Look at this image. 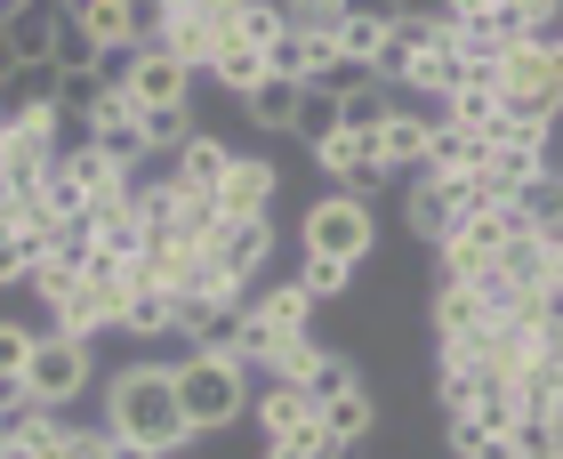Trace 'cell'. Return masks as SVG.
Wrapping results in <instances>:
<instances>
[{
    "instance_id": "6da1fadb",
    "label": "cell",
    "mask_w": 563,
    "mask_h": 459,
    "mask_svg": "<svg viewBox=\"0 0 563 459\" xmlns=\"http://www.w3.org/2000/svg\"><path fill=\"white\" fill-rule=\"evenodd\" d=\"M106 427H113L121 451L177 459V451L194 444L186 403H177V371H169V363H130V371H113V387H106Z\"/></svg>"
},
{
    "instance_id": "7a4b0ae2",
    "label": "cell",
    "mask_w": 563,
    "mask_h": 459,
    "mask_svg": "<svg viewBox=\"0 0 563 459\" xmlns=\"http://www.w3.org/2000/svg\"><path fill=\"white\" fill-rule=\"evenodd\" d=\"M177 403H186L194 436H225L234 419H250V371L234 363V354L194 347L186 363H177Z\"/></svg>"
},
{
    "instance_id": "3957f363",
    "label": "cell",
    "mask_w": 563,
    "mask_h": 459,
    "mask_svg": "<svg viewBox=\"0 0 563 459\" xmlns=\"http://www.w3.org/2000/svg\"><path fill=\"white\" fill-rule=\"evenodd\" d=\"M492 81H499V97H507V113H516V121L555 130V113H563V33L516 41V48L492 65Z\"/></svg>"
},
{
    "instance_id": "277c9868",
    "label": "cell",
    "mask_w": 563,
    "mask_h": 459,
    "mask_svg": "<svg viewBox=\"0 0 563 459\" xmlns=\"http://www.w3.org/2000/svg\"><path fill=\"white\" fill-rule=\"evenodd\" d=\"M378 250V210L363 194H322L306 210V259H330V266H363Z\"/></svg>"
},
{
    "instance_id": "5b68a950",
    "label": "cell",
    "mask_w": 563,
    "mask_h": 459,
    "mask_svg": "<svg viewBox=\"0 0 563 459\" xmlns=\"http://www.w3.org/2000/svg\"><path fill=\"white\" fill-rule=\"evenodd\" d=\"M89 371H97L89 339H65V330H41V339H33V363H24V395H33L41 412H57V403H81Z\"/></svg>"
},
{
    "instance_id": "8992f818",
    "label": "cell",
    "mask_w": 563,
    "mask_h": 459,
    "mask_svg": "<svg viewBox=\"0 0 563 459\" xmlns=\"http://www.w3.org/2000/svg\"><path fill=\"white\" fill-rule=\"evenodd\" d=\"M507 234H516L507 201H499V210H467V218L451 226V242H443V283H483V274L499 266Z\"/></svg>"
},
{
    "instance_id": "52a82bcc",
    "label": "cell",
    "mask_w": 563,
    "mask_h": 459,
    "mask_svg": "<svg viewBox=\"0 0 563 459\" xmlns=\"http://www.w3.org/2000/svg\"><path fill=\"white\" fill-rule=\"evenodd\" d=\"M113 89L130 97L137 113H153V106H186L194 97V73L169 57V48H137V57H121V73H113Z\"/></svg>"
},
{
    "instance_id": "ba28073f",
    "label": "cell",
    "mask_w": 563,
    "mask_h": 459,
    "mask_svg": "<svg viewBox=\"0 0 563 459\" xmlns=\"http://www.w3.org/2000/svg\"><path fill=\"white\" fill-rule=\"evenodd\" d=\"M57 177V138H48V121H9V138H0V194H33Z\"/></svg>"
},
{
    "instance_id": "9c48e42d",
    "label": "cell",
    "mask_w": 563,
    "mask_h": 459,
    "mask_svg": "<svg viewBox=\"0 0 563 459\" xmlns=\"http://www.w3.org/2000/svg\"><path fill=\"white\" fill-rule=\"evenodd\" d=\"M427 323H434V339H443V354H467L499 315H492V298H483L475 283H443L434 306H427Z\"/></svg>"
},
{
    "instance_id": "30bf717a",
    "label": "cell",
    "mask_w": 563,
    "mask_h": 459,
    "mask_svg": "<svg viewBox=\"0 0 563 459\" xmlns=\"http://www.w3.org/2000/svg\"><path fill=\"white\" fill-rule=\"evenodd\" d=\"M65 17L81 24L106 57H137V48H145V0H73Z\"/></svg>"
},
{
    "instance_id": "8fae6325",
    "label": "cell",
    "mask_w": 563,
    "mask_h": 459,
    "mask_svg": "<svg viewBox=\"0 0 563 459\" xmlns=\"http://www.w3.org/2000/svg\"><path fill=\"white\" fill-rule=\"evenodd\" d=\"M314 162H322L330 177H339V194H363V201L395 177V170H387V153H378V138H363V130H339V138H330V145L314 153Z\"/></svg>"
},
{
    "instance_id": "7c38bea8",
    "label": "cell",
    "mask_w": 563,
    "mask_h": 459,
    "mask_svg": "<svg viewBox=\"0 0 563 459\" xmlns=\"http://www.w3.org/2000/svg\"><path fill=\"white\" fill-rule=\"evenodd\" d=\"M266 259H274V218H225L210 234V266L234 274L242 291H250V274H266Z\"/></svg>"
},
{
    "instance_id": "4fadbf2b",
    "label": "cell",
    "mask_w": 563,
    "mask_h": 459,
    "mask_svg": "<svg viewBox=\"0 0 563 459\" xmlns=\"http://www.w3.org/2000/svg\"><path fill=\"white\" fill-rule=\"evenodd\" d=\"M274 194H282V170L258 162V153H234V170H225V186L210 201H218V218H266Z\"/></svg>"
},
{
    "instance_id": "5bb4252c",
    "label": "cell",
    "mask_w": 563,
    "mask_h": 459,
    "mask_svg": "<svg viewBox=\"0 0 563 459\" xmlns=\"http://www.w3.org/2000/svg\"><path fill=\"white\" fill-rule=\"evenodd\" d=\"M57 97H65V73L48 57H33V65H16L9 81H0V121H48Z\"/></svg>"
},
{
    "instance_id": "9a60e30c",
    "label": "cell",
    "mask_w": 563,
    "mask_h": 459,
    "mask_svg": "<svg viewBox=\"0 0 563 459\" xmlns=\"http://www.w3.org/2000/svg\"><path fill=\"white\" fill-rule=\"evenodd\" d=\"M89 130H97V145H106L121 170H137V162H145V113H137V106H130V97H121L113 81H106V97H97Z\"/></svg>"
},
{
    "instance_id": "2e32d148",
    "label": "cell",
    "mask_w": 563,
    "mask_h": 459,
    "mask_svg": "<svg viewBox=\"0 0 563 459\" xmlns=\"http://www.w3.org/2000/svg\"><path fill=\"white\" fill-rule=\"evenodd\" d=\"M443 121H451V130H467V138H492L499 121H507V97H499V81L475 65L467 81H459V89L443 97Z\"/></svg>"
},
{
    "instance_id": "e0dca14e",
    "label": "cell",
    "mask_w": 563,
    "mask_h": 459,
    "mask_svg": "<svg viewBox=\"0 0 563 459\" xmlns=\"http://www.w3.org/2000/svg\"><path fill=\"white\" fill-rule=\"evenodd\" d=\"M225 170H234V145H225L218 130H194L186 145L169 153V177H177L186 194H218V186H225Z\"/></svg>"
},
{
    "instance_id": "ac0fdd59",
    "label": "cell",
    "mask_w": 563,
    "mask_h": 459,
    "mask_svg": "<svg viewBox=\"0 0 563 459\" xmlns=\"http://www.w3.org/2000/svg\"><path fill=\"white\" fill-rule=\"evenodd\" d=\"M427 145H434V121L411 113V106H395V113H387V130H378V153H387V170H395V177H427Z\"/></svg>"
},
{
    "instance_id": "d6986e66",
    "label": "cell",
    "mask_w": 563,
    "mask_h": 459,
    "mask_svg": "<svg viewBox=\"0 0 563 459\" xmlns=\"http://www.w3.org/2000/svg\"><path fill=\"white\" fill-rule=\"evenodd\" d=\"M507 218H516V234L555 242V234H563V170H540L516 201H507Z\"/></svg>"
},
{
    "instance_id": "ffe728a7",
    "label": "cell",
    "mask_w": 563,
    "mask_h": 459,
    "mask_svg": "<svg viewBox=\"0 0 563 459\" xmlns=\"http://www.w3.org/2000/svg\"><path fill=\"white\" fill-rule=\"evenodd\" d=\"M467 48H459V41H443V48H419V57L411 65H402V89H411V97H451L459 81H467Z\"/></svg>"
},
{
    "instance_id": "44dd1931",
    "label": "cell",
    "mask_w": 563,
    "mask_h": 459,
    "mask_svg": "<svg viewBox=\"0 0 563 459\" xmlns=\"http://www.w3.org/2000/svg\"><path fill=\"white\" fill-rule=\"evenodd\" d=\"M57 24H65L57 0H24L16 17H0V33H9L16 65H33V57H48V48H57Z\"/></svg>"
},
{
    "instance_id": "7402d4cb",
    "label": "cell",
    "mask_w": 563,
    "mask_h": 459,
    "mask_svg": "<svg viewBox=\"0 0 563 459\" xmlns=\"http://www.w3.org/2000/svg\"><path fill=\"white\" fill-rule=\"evenodd\" d=\"M250 419H258L266 444H282V436H298V427L314 419V395H306V387H274V379H266V395H250Z\"/></svg>"
},
{
    "instance_id": "603a6c76",
    "label": "cell",
    "mask_w": 563,
    "mask_h": 459,
    "mask_svg": "<svg viewBox=\"0 0 563 459\" xmlns=\"http://www.w3.org/2000/svg\"><path fill=\"white\" fill-rule=\"evenodd\" d=\"M314 419H322V436H330V444H346V451H354V444H363L371 427H378V403H371L363 387H346V395L314 403Z\"/></svg>"
},
{
    "instance_id": "cb8c5ba5",
    "label": "cell",
    "mask_w": 563,
    "mask_h": 459,
    "mask_svg": "<svg viewBox=\"0 0 563 459\" xmlns=\"http://www.w3.org/2000/svg\"><path fill=\"white\" fill-rule=\"evenodd\" d=\"M298 97H306V81H282V73H266V81H258V89L242 97V113L258 121V130L290 138V121H298Z\"/></svg>"
},
{
    "instance_id": "d4e9b609",
    "label": "cell",
    "mask_w": 563,
    "mask_h": 459,
    "mask_svg": "<svg viewBox=\"0 0 563 459\" xmlns=\"http://www.w3.org/2000/svg\"><path fill=\"white\" fill-rule=\"evenodd\" d=\"M492 283H507V291H548V242L540 234H507Z\"/></svg>"
},
{
    "instance_id": "484cf974",
    "label": "cell",
    "mask_w": 563,
    "mask_h": 459,
    "mask_svg": "<svg viewBox=\"0 0 563 459\" xmlns=\"http://www.w3.org/2000/svg\"><path fill=\"white\" fill-rule=\"evenodd\" d=\"M339 130H346V97H339V89H306V97H298V121H290V138L322 153V145L339 138Z\"/></svg>"
},
{
    "instance_id": "4316f807",
    "label": "cell",
    "mask_w": 563,
    "mask_h": 459,
    "mask_svg": "<svg viewBox=\"0 0 563 459\" xmlns=\"http://www.w3.org/2000/svg\"><path fill=\"white\" fill-rule=\"evenodd\" d=\"M218 33L225 41H250V48H274L282 41V0H225Z\"/></svg>"
},
{
    "instance_id": "83f0119b",
    "label": "cell",
    "mask_w": 563,
    "mask_h": 459,
    "mask_svg": "<svg viewBox=\"0 0 563 459\" xmlns=\"http://www.w3.org/2000/svg\"><path fill=\"white\" fill-rule=\"evenodd\" d=\"M434 395H443V412L459 419V412H475V403L492 395V379H483L475 354H443V371H434Z\"/></svg>"
},
{
    "instance_id": "f1b7e54d",
    "label": "cell",
    "mask_w": 563,
    "mask_h": 459,
    "mask_svg": "<svg viewBox=\"0 0 563 459\" xmlns=\"http://www.w3.org/2000/svg\"><path fill=\"white\" fill-rule=\"evenodd\" d=\"M387 41H395V24H371V17H339V57L354 73H371L378 81V65H387Z\"/></svg>"
},
{
    "instance_id": "f546056e",
    "label": "cell",
    "mask_w": 563,
    "mask_h": 459,
    "mask_svg": "<svg viewBox=\"0 0 563 459\" xmlns=\"http://www.w3.org/2000/svg\"><path fill=\"white\" fill-rule=\"evenodd\" d=\"M81 259H65V250H41V259H33V274H24V291H33L41 306H48V315H57V306L73 298V291H81Z\"/></svg>"
},
{
    "instance_id": "4dcf8cb0",
    "label": "cell",
    "mask_w": 563,
    "mask_h": 459,
    "mask_svg": "<svg viewBox=\"0 0 563 459\" xmlns=\"http://www.w3.org/2000/svg\"><path fill=\"white\" fill-rule=\"evenodd\" d=\"M483 153H492V138H467V130H451V121H434V145H427V177H459V170H483Z\"/></svg>"
},
{
    "instance_id": "1f68e13d",
    "label": "cell",
    "mask_w": 563,
    "mask_h": 459,
    "mask_svg": "<svg viewBox=\"0 0 563 459\" xmlns=\"http://www.w3.org/2000/svg\"><path fill=\"white\" fill-rule=\"evenodd\" d=\"M459 48H467V65H483V73H492V65L507 57V48H516V24H507L499 9H483V17H467V24H459Z\"/></svg>"
},
{
    "instance_id": "d6a6232c",
    "label": "cell",
    "mask_w": 563,
    "mask_h": 459,
    "mask_svg": "<svg viewBox=\"0 0 563 459\" xmlns=\"http://www.w3.org/2000/svg\"><path fill=\"white\" fill-rule=\"evenodd\" d=\"M250 306H258V315L282 330V339H290V330H314V298H306L298 274H282V283H274L266 298H250Z\"/></svg>"
},
{
    "instance_id": "836d02e7",
    "label": "cell",
    "mask_w": 563,
    "mask_h": 459,
    "mask_svg": "<svg viewBox=\"0 0 563 459\" xmlns=\"http://www.w3.org/2000/svg\"><path fill=\"white\" fill-rule=\"evenodd\" d=\"M210 73H218V81L234 89V97H250L274 65H266V48H250V41H218V65H210Z\"/></svg>"
},
{
    "instance_id": "e575fe53",
    "label": "cell",
    "mask_w": 563,
    "mask_h": 459,
    "mask_svg": "<svg viewBox=\"0 0 563 459\" xmlns=\"http://www.w3.org/2000/svg\"><path fill=\"white\" fill-rule=\"evenodd\" d=\"M121 330H130V339H177V298L169 291H137L130 315H121Z\"/></svg>"
},
{
    "instance_id": "d590c367",
    "label": "cell",
    "mask_w": 563,
    "mask_h": 459,
    "mask_svg": "<svg viewBox=\"0 0 563 459\" xmlns=\"http://www.w3.org/2000/svg\"><path fill=\"white\" fill-rule=\"evenodd\" d=\"M33 339H41V330H24L16 315H0V395H24V363H33Z\"/></svg>"
},
{
    "instance_id": "8d00e7d4",
    "label": "cell",
    "mask_w": 563,
    "mask_h": 459,
    "mask_svg": "<svg viewBox=\"0 0 563 459\" xmlns=\"http://www.w3.org/2000/svg\"><path fill=\"white\" fill-rule=\"evenodd\" d=\"M443 436H451V459H516V444H507V436H492V427H475L467 412H459V419H443Z\"/></svg>"
},
{
    "instance_id": "74e56055",
    "label": "cell",
    "mask_w": 563,
    "mask_h": 459,
    "mask_svg": "<svg viewBox=\"0 0 563 459\" xmlns=\"http://www.w3.org/2000/svg\"><path fill=\"white\" fill-rule=\"evenodd\" d=\"M298 387H306V395H314V403H330V395H346V387H363V371H354V363H346V354H339V347H322V354H314V371H306V379H298Z\"/></svg>"
},
{
    "instance_id": "f35d334b",
    "label": "cell",
    "mask_w": 563,
    "mask_h": 459,
    "mask_svg": "<svg viewBox=\"0 0 563 459\" xmlns=\"http://www.w3.org/2000/svg\"><path fill=\"white\" fill-rule=\"evenodd\" d=\"M314 354H322V339H314V330H290V339L274 347V363H266V379H274V387H298V379L314 371Z\"/></svg>"
},
{
    "instance_id": "ab89813d",
    "label": "cell",
    "mask_w": 563,
    "mask_h": 459,
    "mask_svg": "<svg viewBox=\"0 0 563 459\" xmlns=\"http://www.w3.org/2000/svg\"><path fill=\"white\" fill-rule=\"evenodd\" d=\"M194 130H201L194 106H153V113H145V153H177Z\"/></svg>"
},
{
    "instance_id": "60d3db41",
    "label": "cell",
    "mask_w": 563,
    "mask_h": 459,
    "mask_svg": "<svg viewBox=\"0 0 563 459\" xmlns=\"http://www.w3.org/2000/svg\"><path fill=\"white\" fill-rule=\"evenodd\" d=\"M387 113H395V97H387V81H363V89H346V130H363V138H378V130H387Z\"/></svg>"
},
{
    "instance_id": "b9f144b4",
    "label": "cell",
    "mask_w": 563,
    "mask_h": 459,
    "mask_svg": "<svg viewBox=\"0 0 563 459\" xmlns=\"http://www.w3.org/2000/svg\"><path fill=\"white\" fill-rule=\"evenodd\" d=\"M48 65H57V73H97V65H106V48H97L89 33H81V24H57V48H48Z\"/></svg>"
},
{
    "instance_id": "7bdbcfd3",
    "label": "cell",
    "mask_w": 563,
    "mask_h": 459,
    "mask_svg": "<svg viewBox=\"0 0 563 459\" xmlns=\"http://www.w3.org/2000/svg\"><path fill=\"white\" fill-rule=\"evenodd\" d=\"M41 419H57V412H41V403H33V395H9V403H0V444H9V451H16V444H24V436H33V427H41Z\"/></svg>"
},
{
    "instance_id": "ee69618b",
    "label": "cell",
    "mask_w": 563,
    "mask_h": 459,
    "mask_svg": "<svg viewBox=\"0 0 563 459\" xmlns=\"http://www.w3.org/2000/svg\"><path fill=\"white\" fill-rule=\"evenodd\" d=\"M298 283H306V298H314V306H322V298H346V283H354V266H330V259H306V266H298Z\"/></svg>"
},
{
    "instance_id": "f6af8a7d",
    "label": "cell",
    "mask_w": 563,
    "mask_h": 459,
    "mask_svg": "<svg viewBox=\"0 0 563 459\" xmlns=\"http://www.w3.org/2000/svg\"><path fill=\"white\" fill-rule=\"evenodd\" d=\"M282 24H298V33H339V0H282Z\"/></svg>"
},
{
    "instance_id": "bcb514c9",
    "label": "cell",
    "mask_w": 563,
    "mask_h": 459,
    "mask_svg": "<svg viewBox=\"0 0 563 459\" xmlns=\"http://www.w3.org/2000/svg\"><path fill=\"white\" fill-rule=\"evenodd\" d=\"M65 459H121L113 427H65Z\"/></svg>"
},
{
    "instance_id": "7dc6e473",
    "label": "cell",
    "mask_w": 563,
    "mask_h": 459,
    "mask_svg": "<svg viewBox=\"0 0 563 459\" xmlns=\"http://www.w3.org/2000/svg\"><path fill=\"white\" fill-rule=\"evenodd\" d=\"M33 259H41V242L0 234V291H9V283H24V274H33Z\"/></svg>"
},
{
    "instance_id": "c3c4849f",
    "label": "cell",
    "mask_w": 563,
    "mask_h": 459,
    "mask_svg": "<svg viewBox=\"0 0 563 459\" xmlns=\"http://www.w3.org/2000/svg\"><path fill=\"white\" fill-rule=\"evenodd\" d=\"M16 459H65V419H41L33 436L16 444Z\"/></svg>"
},
{
    "instance_id": "681fc988",
    "label": "cell",
    "mask_w": 563,
    "mask_h": 459,
    "mask_svg": "<svg viewBox=\"0 0 563 459\" xmlns=\"http://www.w3.org/2000/svg\"><path fill=\"white\" fill-rule=\"evenodd\" d=\"M339 17H371V24H402L411 0H339Z\"/></svg>"
},
{
    "instance_id": "f907efd6",
    "label": "cell",
    "mask_w": 563,
    "mask_h": 459,
    "mask_svg": "<svg viewBox=\"0 0 563 459\" xmlns=\"http://www.w3.org/2000/svg\"><path fill=\"white\" fill-rule=\"evenodd\" d=\"M169 17H225V0H162Z\"/></svg>"
},
{
    "instance_id": "816d5d0a",
    "label": "cell",
    "mask_w": 563,
    "mask_h": 459,
    "mask_svg": "<svg viewBox=\"0 0 563 459\" xmlns=\"http://www.w3.org/2000/svg\"><path fill=\"white\" fill-rule=\"evenodd\" d=\"M443 9H451L459 24H467V17H483V9H499V0H443Z\"/></svg>"
},
{
    "instance_id": "f5cc1de1",
    "label": "cell",
    "mask_w": 563,
    "mask_h": 459,
    "mask_svg": "<svg viewBox=\"0 0 563 459\" xmlns=\"http://www.w3.org/2000/svg\"><path fill=\"white\" fill-rule=\"evenodd\" d=\"M548 291H563V234L548 242Z\"/></svg>"
},
{
    "instance_id": "db71d44e",
    "label": "cell",
    "mask_w": 563,
    "mask_h": 459,
    "mask_svg": "<svg viewBox=\"0 0 563 459\" xmlns=\"http://www.w3.org/2000/svg\"><path fill=\"white\" fill-rule=\"evenodd\" d=\"M9 73H16V48H9V33H0V81H9Z\"/></svg>"
},
{
    "instance_id": "11a10c76",
    "label": "cell",
    "mask_w": 563,
    "mask_h": 459,
    "mask_svg": "<svg viewBox=\"0 0 563 459\" xmlns=\"http://www.w3.org/2000/svg\"><path fill=\"white\" fill-rule=\"evenodd\" d=\"M548 427H555V436H563V395H555V403H548Z\"/></svg>"
},
{
    "instance_id": "9f6ffc18",
    "label": "cell",
    "mask_w": 563,
    "mask_h": 459,
    "mask_svg": "<svg viewBox=\"0 0 563 459\" xmlns=\"http://www.w3.org/2000/svg\"><path fill=\"white\" fill-rule=\"evenodd\" d=\"M16 9H24V0H0V17H16Z\"/></svg>"
},
{
    "instance_id": "6f0895ef",
    "label": "cell",
    "mask_w": 563,
    "mask_h": 459,
    "mask_svg": "<svg viewBox=\"0 0 563 459\" xmlns=\"http://www.w3.org/2000/svg\"><path fill=\"white\" fill-rule=\"evenodd\" d=\"M121 459H153V451H121Z\"/></svg>"
},
{
    "instance_id": "680465c9",
    "label": "cell",
    "mask_w": 563,
    "mask_h": 459,
    "mask_svg": "<svg viewBox=\"0 0 563 459\" xmlns=\"http://www.w3.org/2000/svg\"><path fill=\"white\" fill-rule=\"evenodd\" d=\"M0 459H16V451H9V444H0Z\"/></svg>"
},
{
    "instance_id": "91938a15",
    "label": "cell",
    "mask_w": 563,
    "mask_h": 459,
    "mask_svg": "<svg viewBox=\"0 0 563 459\" xmlns=\"http://www.w3.org/2000/svg\"><path fill=\"white\" fill-rule=\"evenodd\" d=\"M540 459H563V451H540Z\"/></svg>"
},
{
    "instance_id": "94428289",
    "label": "cell",
    "mask_w": 563,
    "mask_h": 459,
    "mask_svg": "<svg viewBox=\"0 0 563 459\" xmlns=\"http://www.w3.org/2000/svg\"><path fill=\"white\" fill-rule=\"evenodd\" d=\"M57 9H73V0H57Z\"/></svg>"
},
{
    "instance_id": "6125c7cd",
    "label": "cell",
    "mask_w": 563,
    "mask_h": 459,
    "mask_svg": "<svg viewBox=\"0 0 563 459\" xmlns=\"http://www.w3.org/2000/svg\"><path fill=\"white\" fill-rule=\"evenodd\" d=\"M0 403H9V395H0Z\"/></svg>"
}]
</instances>
